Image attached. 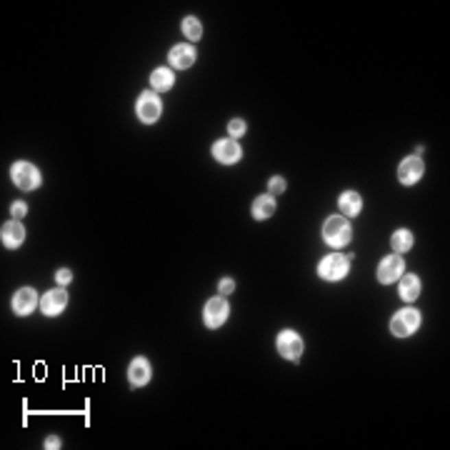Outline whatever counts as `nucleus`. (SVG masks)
<instances>
[{
  "label": "nucleus",
  "instance_id": "nucleus-1",
  "mask_svg": "<svg viewBox=\"0 0 450 450\" xmlns=\"http://www.w3.org/2000/svg\"><path fill=\"white\" fill-rule=\"evenodd\" d=\"M323 240L331 248H345L353 240V225L345 215H331L323 225Z\"/></svg>",
  "mask_w": 450,
  "mask_h": 450
},
{
  "label": "nucleus",
  "instance_id": "nucleus-2",
  "mask_svg": "<svg viewBox=\"0 0 450 450\" xmlns=\"http://www.w3.org/2000/svg\"><path fill=\"white\" fill-rule=\"evenodd\" d=\"M348 273H351V261L340 253H328L325 258H320V263H318V275L328 283L343 281Z\"/></svg>",
  "mask_w": 450,
  "mask_h": 450
},
{
  "label": "nucleus",
  "instance_id": "nucleus-3",
  "mask_svg": "<svg viewBox=\"0 0 450 450\" xmlns=\"http://www.w3.org/2000/svg\"><path fill=\"white\" fill-rule=\"evenodd\" d=\"M418 328H421V313L415 308H410V305L401 308L390 318V333L395 338H410Z\"/></svg>",
  "mask_w": 450,
  "mask_h": 450
},
{
  "label": "nucleus",
  "instance_id": "nucleus-4",
  "mask_svg": "<svg viewBox=\"0 0 450 450\" xmlns=\"http://www.w3.org/2000/svg\"><path fill=\"white\" fill-rule=\"evenodd\" d=\"M161 113H163V106H161L158 93L143 91L141 95H138V100H135V115H138L141 123L150 126V123H155V120L161 118Z\"/></svg>",
  "mask_w": 450,
  "mask_h": 450
},
{
  "label": "nucleus",
  "instance_id": "nucleus-5",
  "mask_svg": "<svg viewBox=\"0 0 450 450\" xmlns=\"http://www.w3.org/2000/svg\"><path fill=\"white\" fill-rule=\"evenodd\" d=\"M10 178H13L15 188H21V190H36L38 185H40V170L28 161L13 163Z\"/></svg>",
  "mask_w": 450,
  "mask_h": 450
},
{
  "label": "nucleus",
  "instance_id": "nucleus-6",
  "mask_svg": "<svg viewBox=\"0 0 450 450\" xmlns=\"http://www.w3.org/2000/svg\"><path fill=\"white\" fill-rule=\"evenodd\" d=\"M228 318H230V305H228V300H225L223 296L211 298V300L205 303L203 320H205V325H208L211 331H215V328L225 325V320H228Z\"/></svg>",
  "mask_w": 450,
  "mask_h": 450
},
{
  "label": "nucleus",
  "instance_id": "nucleus-7",
  "mask_svg": "<svg viewBox=\"0 0 450 450\" xmlns=\"http://www.w3.org/2000/svg\"><path fill=\"white\" fill-rule=\"evenodd\" d=\"M275 348H278V353L285 360H298L303 355L305 343H303V338L296 331H281L278 338H275Z\"/></svg>",
  "mask_w": 450,
  "mask_h": 450
},
{
  "label": "nucleus",
  "instance_id": "nucleus-8",
  "mask_svg": "<svg viewBox=\"0 0 450 450\" xmlns=\"http://www.w3.org/2000/svg\"><path fill=\"white\" fill-rule=\"evenodd\" d=\"M403 273H405V261H403V255H398V253L386 255V258L378 263V283H383V285L395 283Z\"/></svg>",
  "mask_w": 450,
  "mask_h": 450
},
{
  "label": "nucleus",
  "instance_id": "nucleus-9",
  "mask_svg": "<svg viewBox=\"0 0 450 450\" xmlns=\"http://www.w3.org/2000/svg\"><path fill=\"white\" fill-rule=\"evenodd\" d=\"M213 158L223 165H233L243 158V150H240L238 141L235 138H220V141L213 143Z\"/></svg>",
  "mask_w": 450,
  "mask_h": 450
},
{
  "label": "nucleus",
  "instance_id": "nucleus-10",
  "mask_svg": "<svg viewBox=\"0 0 450 450\" xmlns=\"http://www.w3.org/2000/svg\"><path fill=\"white\" fill-rule=\"evenodd\" d=\"M423 173H425V165H423V161L418 155L403 158L401 165H398V180L403 185H415L423 178Z\"/></svg>",
  "mask_w": 450,
  "mask_h": 450
},
{
  "label": "nucleus",
  "instance_id": "nucleus-11",
  "mask_svg": "<svg viewBox=\"0 0 450 450\" xmlns=\"http://www.w3.org/2000/svg\"><path fill=\"white\" fill-rule=\"evenodd\" d=\"M65 305H68V290L65 288H53L40 298L43 316H48V318L60 316V313L65 310Z\"/></svg>",
  "mask_w": 450,
  "mask_h": 450
},
{
  "label": "nucleus",
  "instance_id": "nucleus-12",
  "mask_svg": "<svg viewBox=\"0 0 450 450\" xmlns=\"http://www.w3.org/2000/svg\"><path fill=\"white\" fill-rule=\"evenodd\" d=\"M36 308H40V298H38L36 288H21V290H15V296H13V310H15V316H30Z\"/></svg>",
  "mask_w": 450,
  "mask_h": 450
},
{
  "label": "nucleus",
  "instance_id": "nucleus-13",
  "mask_svg": "<svg viewBox=\"0 0 450 450\" xmlns=\"http://www.w3.org/2000/svg\"><path fill=\"white\" fill-rule=\"evenodd\" d=\"M150 375H153V368H150V360L138 355L133 358V363L128 366V383L133 388H143L150 383Z\"/></svg>",
  "mask_w": 450,
  "mask_h": 450
},
{
  "label": "nucleus",
  "instance_id": "nucleus-14",
  "mask_svg": "<svg viewBox=\"0 0 450 450\" xmlns=\"http://www.w3.org/2000/svg\"><path fill=\"white\" fill-rule=\"evenodd\" d=\"M196 48L193 45H188V43H178V45H173L168 53V63L173 65V68H178V71H188L190 65L196 63Z\"/></svg>",
  "mask_w": 450,
  "mask_h": 450
},
{
  "label": "nucleus",
  "instance_id": "nucleus-15",
  "mask_svg": "<svg viewBox=\"0 0 450 450\" xmlns=\"http://www.w3.org/2000/svg\"><path fill=\"white\" fill-rule=\"evenodd\" d=\"M0 240H3V246L15 250V248L23 246V240H25V228H23L18 220H8L3 225V230H0Z\"/></svg>",
  "mask_w": 450,
  "mask_h": 450
},
{
  "label": "nucleus",
  "instance_id": "nucleus-16",
  "mask_svg": "<svg viewBox=\"0 0 450 450\" xmlns=\"http://www.w3.org/2000/svg\"><path fill=\"white\" fill-rule=\"evenodd\" d=\"M398 296H401L403 303H413L421 296V278L415 273H403L398 278Z\"/></svg>",
  "mask_w": 450,
  "mask_h": 450
},
{
  "label": "nucleus",
  "instance_id": "nucleus-17",
  "mask_svg": "<svg viewBox=\"0 0 450 450\" xmlns=\"http://www.w3.org/2000/svg\"><path fill=\"white\" fill-rule=\"evenodd\" d=\"M338 208H340V213H343L345 218H355L363 211V198L355 190H345L343 196L338 198Z\"/></svg>",
  "mask_w": 450,
  "mask_h": 450
},
{
  "label": "nucleus",
  "instance_id": "nucleus-18",
  "mask_svg": "<svg viewBox=\"0 0 450 450\" xmlns=\"http://www.w3.org/2000/svg\"><path fill=\"white\" fill-rule=\"evenodd\" d=\"M173 85H176V73L170 71V68H165V65H161V68H155L150 73V88H153V93H168Z\"/></svg>",
  "mask_w": 450,
  "mask_h": 450
},
{
  "label": "nucleus",
  "instance_id": "nucleus-19",
  "mask_svg": "<svg viewBox=\"0 0 450 450\" xmlns=\"http://www.w3.org/2000/svg\"><path fill=\"white\" fill-rule=\"evenodd\" d=\"M250 213H253L255 220L270 218V215L275 213V198L270 196V193H263V196H258L253 200V205H250Z\"/></svg>",
  "mask_w": 450,
  "mask_h": 450
},
{
  "label": "nucleus",
  "instance_id": "nucleus-20",
  "mask_svg": "<svg viewBox=\"0 0 450 450\" xmlns=\"http://www.w3.org/2000/svg\"><path fill=\"white\" fill-rule=\"evenodd\" d=\"M390 248H393V253H398V255L408 253L410 248H413V233L405 230V228L395 230L393 235H390Z\"/></svg>",
  "mask_w": 450,
  "mask_h": 450
},
{
  "label": "nucleus",
  "instance_id": "nucleus-21",
  "mask_svg": "<svg viewBox=\"0 0 450 450\" xmlns=\"http://www.w3.org/2000/svg\"><path fill=\"white\" fill-rule=\"evenodd\" d=\"M180 28H183V33H185V38H188V40H200V38H203V25H200V21H198L196 15H188V18H183Z\"/></svg>",
  "mask_w": 450,
  "mask_h": 450
},
{
  "label": "nucleus",
  "instance_id": "nucleus-22",
  "mask_svg": "<svg viewBox=\"0 0 450 450\" xmlns=\"http://www.w3.org/2000/svg\"><path fill=\"white\" fill-rule=\"evenodd\" d=\"M285 188H288V183H285V178L283 176H273L270 180H268V193H270V196L285 193Z\"/></svg>",
  "mask_w": 450,
  "mask_h": 450
},
{
  "label": "nucleus",
  "instance_id": "nucleus-23",
  "mask_svg": "<svg viewBox=\"0 0 450 450\" xmlns=\"http://www.w3.org/2000/svg\"><path fill=\"white\" fill-rule=\"evenodd\" d=\"M248 126H246V120H240V118H233L230 123H228V133L233 135V138H240V135H246Z\"/></svg>",
  "mask_w": 450,
  "mask_h": 450
},
{
  "label": "nucleus",
  "instance_id": "nucleus-24",
  "mask_svg": "<svg viewBox=\"0 0 450 450\" xmlns=\"http://www.w3.org/2000/svg\"><path fill=\"white\" fill-rule=\"evenodd\" d=\"M25 213H28V205L23 203V200H15V203L10 205V215H13V220L25 218Z\"/></svg>",
  "mask_w": 450,
  "mask_h": 450
},
{
  "label": "nucleus",
  "instance_id": "nucleus-25",
  "mask_svg": "<svg viewBox=\"0 0 450 450\" xmlns=\"http://www.w3.org/2000/svg\"><path fill=\"white\" fill-rule=\"evenodd\" d=\"M233 290H235V283H233V278H223V281L218 283V293L220 296H230Z\"/></svg>",
  "mask_w": 450,
  "mask_h": 450
},
{
  "label": "nucleus",
  "instance_id": "nucleus-26",
  "mask_svg": "<svg viewBox=\"0 0 450 450\" xmlns=\"http://www.w3.org/2000/svg\"><path fill=\"white\" fill-rule=\"evenodd\" d=\"M56 281H58V285H68V283L73 281V273L68 270V268H60L56 273Z\"/></svg>",
  "mask_w": 450,
  "mask_h": 450
},
{
  "label": "nucleus",
  "instance_id": "nucleus-27",
  "mask_svg": "<svg viewBox=\"0 0 450 450\" xmlns=\"http://www.w3.org/2000/svg\"><path fill=\"white\" fill-rule=\"evenodd\" d=\"M43 448H45V450H58V448H60V438H58V436H48V438H45V443H43Z\"/></svg>",
  "mask_w": 450,
  "mask_h": 450
},
{
  "label": "nucleus",
  "instance_id": "nucleus-28",
  "mask_svg": "<svg viewBox=\"0 0 450 450\" xmlns=\"http://www.w3.org/2000/svg\"><path fill=\"white\" fill-rule=\"evenodd\" d=\"M423 150H425V145H415V155H418V158L423 155Z\"/></svg>",
  "mask_w": 450,
  "mask_h": 450
}]
</instances>
